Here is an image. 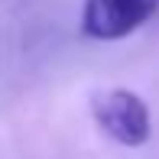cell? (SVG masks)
Wrapping results in <instances>:
<instances>
[{"instance_id": "cell-1", "label": "cell", "mask_w": 159, "mask_h": 159, "mask_svg": "<svg viewBox=\"0 0 159 159\" xmlns=\"http://www.w3.org/2000/svg\"><path fill=\"white\" fill-rule=\"evenodd\" d=\"M91 111H94V124L117 146L136 149L153 133V117H149L146 101L136 94V91H130V88H111V91L94 94Z\"/></svg>"}, {"instance_id": "cell-2", "label": "cell", "mask_w": 159, "mask_h": 159, "mask_svg": "<svg viewBox=\"0 0 159 159\" xmlns=\"http://www.w3.org/2000/svg\"><path fill=\"white\" fill-rule=\"evenodd\" d=\"M159 0H84L81 33L98 42H117L153 20Z\"/></svg>"}]
</instances>
